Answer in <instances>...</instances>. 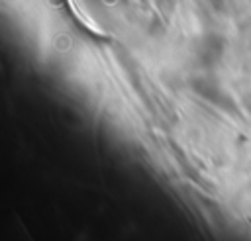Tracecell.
I'll use <instances>...</instances> for the list:
<instances>
[{
	"label": "cell",
	"mask_w": 251,
	"mask_h": 241,
	"mask_svg": "<svg viewBox=\"0 0 251 241\" xmlns=\"http://www.w3.org/2000/svg\"><path fill=\"white\" fill-rule=\"evenodd\" d=\"M192 90L196 94H200L202 98H206L208 102H212L216 106H222L224 110H233V102L229 100V96L210 76H196V78H192Z\"/></svg>",
	"instance_id": "obj_1"
},
{
	"label": "cell",
	"mask_w": 251,
	"mask_h": 241,
	"mask_svg": "<svg viewBox=\"0 0 251 241\" xmlns=\"http://www.w3.org/2000/svg\"><path fill=\"white\" fill-rule=\"evenodd\" d=\"M224 53V41L218 35H208L202 39L200 49H198V59L204 67H214Z\"/></svg>",
	"instance_id": "obj_2"
},
{
	"label": "cell",
	"mask_w": 251,
	"mask_h": 241,
	"mask_svg": "<svg viewBox=\"0 0 251 241\" xmlns=\"http://www.w3.org/2000/svg\"><path fill=\"white\" fill-rule=\"evenodd\" d=\"M243 106H245V110H247L249 116H251V94H245V96H243Z\"/></svg>",
	"instance_id": "obj_3"
}]
</instances>
